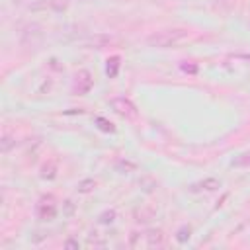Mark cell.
<instances>
[{"label": "cell", "instance_id": "6da1fadb", "mask_svg": "<svg viewBox=\"0 0 250 250\" xmlns=\"http://www.w3.org/2000/svg\"><path fill=\"white\" fill-rule=\"evenodd\" d=\"M188 35H189V29L186 27H166L150 33L146 37V43L154 49H172V47H178L184 39H188Z\"/></svg>", "mask_w": 250, "mask_h": 250}, {"label": "cell", "instance_id": "7a4b0ae2", "mask_svg": "<svg viewBox=\"0 0 250 250\" xmlns=\"http://www.w3.org/2000/svg\"><path fill=\"white\" fill-rule=\"evenodd\" d=\"M109 105H111V109H113L117 115H121V117H125V119H135V117H137V107H135V104H133L129 98H125V96L111 98V100H109Z\"/></svg>", "mask_w": 250, "mask_h": 250}, {"label": "cell", "instance_id": "3957f363", "mask_svg": "<svg viewBox=\"0 0 250 250\" xmlns=\"http://www.w3.org/2000/svg\"><path fill=\"white\" fill-rule=\"evenodd\" d=\"M53 195H45L39 199L37 203V209H35V215L41 219V221H53L55 215H57V205L53 203Z\"/></svg>", "mask_w": 250, "mask_h": 250}, {"label": "cell", "instance_id": "277c9868", "mask_svg": "<svg viewBox=\"0 0 250 250\" xmlns=\"http://www.w3.org/2000/svg\"><path fill=\"white\" fill-rule=\"evenodd\" d=\"M92 84H94V80H92L90 72H88V70H80V72L76 74V78H74V94L82 96V94L90 92Z\"/></svg>", "mask_w": 250, "mask_h": 250}, {"label": "cell", "instance_id": "5b68a950", "mask_svg": "<svg viewBox=\"0 0 250 250\" xmlns=\"http://www.w3.org/2000/svg\"><path fill=\"white\" fill-rule=\"evenodd\" d=\"M217 188H221V182L217 178H205L201 182H195L189 186L191 191H215Z\"/></svg>", "mask_w": 250, "mask_h": 250}, {"label": "cell", "instance_id": "8992f818", "mask_svg": "<svg viewBox=\"0 0 250 250\" xmlns=\"http://www.w3.org/2000/svg\"><path fill=\"white\" fill-rule=\"evenodd\" d=\"M145 242L148 248H158L164 244V232L160 229H150L145 232Z\"/></svg>", "mask_w": 250, "mask_h": 250}, {"label": "cell", "instance_id": "52a82bcc", "mask_svg": "<svg viewBox=\"0 0 250 250\" xmlns=\"http://www.w3.org/2000/svg\"><path fill=\"white\" fill-rule=\"evenodd\" d=\"M33 37H39V39L43 37L41 27H39L37 23H31V25H27V27H25L23 37H21V43H23V45H29V43H31V47H33V45H35V43H33Z\"/></svg>", "mask_w": 250, "mask_h": 250}, {"label": "cell", "instance_id": "ba28073f", "mask_svg": "<svg viewBox=\"0 0 250 250\" xmlns=\"http://www.w3.org/2000/svg\"><path fill=\"white\" fill-rule=\"evenodd\" d=\"M121 59L117 57V55H113V57H109L107 59V66H105V74L109 76V78H115L117 76V72H119V66H121V62H119Z\"/></svg>", "mask_w": 250, "mask_h": 250}, {"label": "cell", "instance_id": "9c48e42d", "mask_svg": "<svg viewBox=\"0 0 250 250\" xmlns=\"http://www.w3.org/2000/svg\"><path fill=\"white\" fill-rule=\"evenodd\" d=\"M86 244H88V246H94V248H104V246H107V240H105L104 236H100V232L92 230V232L88 234Z\"/></svg>", "mask_w": 250, "mask_h": 250}, {"label": "cell", "instance_id": "30bf717a", "mask_svg": "<svg viewBox=\"0 0 250 250\" xmlns=\"http://www.w3.org/2000/svg\"><path fill=\"white\" fill-rule=\"evenodd\" d=\"M232 168H250V150L240 152L238 156H234V160L230 162Z\"/></svg>", "mask_w": 250, "mask_h": 250}, {"label": "cell", "instance_id": "8fae6325", "mask_svg": "<svg viewBox=\"0 0 250 250\" xmlns=\"http://www.w3.org/2000/svg\"><path fill=\"white\" fill-rule=\"evenodd\" d=\"M14 146H16V137H12V135L4 133V135H2V139H0V150H2V154H8Z\"/></svg>", "mask_w": 250, "mask_h": 250}, {"label": "cell", "instance_id": "7c38bea8", "mask_svg": "<svg viewBox=\"0 0 250 250\" xmlns=\"http://www.w3.org/2000/svg\"><path fill=\"white\" fill-rule=\"evenodd\" d=\"M57 176V164L55 162H47L41 166V178L43 180H53Z\"/></svg>", "mask_w": 250, "mask_h": 250}, {"label": "cell", "instance_id": "4fadbf2b", "mask_svg": "<svg viewBox=\"0 0 250 250\" xmlns=\"http://www.w3.org/2000/svg\"><path fill=\"white\" fill-rule=\"evenodd\" d=\"M94 188H96V180H94V178H86V180L78 182L76 191H78V193H90V191H94Z\"/></svg>", "mask_w": 250, "mask_h": 250}, {"label": "cell", "instance_id": "5bb4252c", "mask_svg": "<svg viewBox=\"0 0 250 250\" xmlns=\"http://www.w3.org/2000/svg\"><path fill=\"white\" fill-rule=\"evenodd\" d=\"M152 215H154L152 209H141V207L135 209V221L137 223H146V221L152 219Z\"/></svg>", "mask_w": 250, "mask_h": 250}, {"label": "cell", "instance_id": "9a60e30c", "mask_svg": "<svg viewBox=\"0 0 250 250\" xmlns=\"http://www.w3.org/2000/svg\"><path fill=\"white\" fill-rule=\"evenodd\" d=\"M189 236H191V227H188V225H182V227L176 230V240H178L180 244H186V242L189 240Z\"/></svg>", "mask_w": 250, "mask_h": 250}, {"label": "cell", "instance_id": "2e32d148", "mask_svg": "<svg viewBox=\"0 0 250 250\" xmlns=\"http://www.w3.org/2000/svg\"><path fill=\"white\" fill-rule=\"evenodd\" d=\"M115 219H117V211H115V209H105V211L100 213V217H98V221H100L102 225H111Z\"/></svg>", "mask_w": 250, "mask_h": 250}, {"label": "cell", "instance_id": "e0dca14e", "mask_svg": "<svg viewBox=\"0 0 250 250\" xmlns=\"http://www.w3.org/2000/svg\"><path fill=\"white\" fill-rule=\"evenodd\" d=\"M72 0H47V4L55 10V12H64L68 6H70Z\"/></svg>", "mask_w": 250, "mask_h": 250}, {"label": "cell", "instance_id": "ac0fdd59", "mask_svg": "<svg viewBox=\"0 0 250 250\" xmlns=\"http://www.w3.org/2000/svg\"><path fill=\"white\" fill-rule=\"evenodd\" d=\"M139 186H141L145 191H152V189H154L158 184H156V180H152L150 176H143V178L139 180Z\"/></svg>", "mask_w": 250, "mask_h": 250}, {"label": "cell", "instance_id": "d6986e66", "mask_svg": "<svg viewBox=\"0 0 250 250\" xmlns=\"http://www.w3.org/2000/svg\"><path fill=\"white\" fill-rule=\"evenodd\" d=\"M109 41H111V39H109L107 35H96V37L90 41V45H94L96 49H104V47H105Z\"/></svg>", "mask_w": 250, "mask_h": 250}, {"label": "cell", "instance_id": "ffe728a7", "mask_svg": "<svg viewBox=\"0 0 250 250\" xmlns=\"http://www.w3.org/2000/svg\"><path fill=\"white\" fill-rule=\"evenodd\" d=\"M96 123H98V127H100L102 131H105V133H113V131H115L113 123L107 121V119H104V117H96Z\"/></svg>", "mask_w": 250, "mask_h": 250}, {"label": "cell", "instance_id": "44dd1931", "mask_svg": "<svg viewBox=\"0 0 250 250\" xmlns=\"http://www.w3.org/2000/svg\"><path fill=\"white\" fill-rule=\"evenodd\" d=\"M182 70H184V72H189V74H195V72H197V66H195V64H186V62H182Z\"/></svg>", "mask_w": 250, "mask_h": 250}, {"label": "cell", "instance_id": "7402d4cb", "mask_svg": "<svg viewBox=\"0 0 250 250\" xmlns=\"http://www.w3.org/2000/svg\"><path fill=\"white\" fill-rule=\"evenodd\" d=\"M115 166H117V168H119V166H123V168H129V170H135V168H137L133 162H127V160H117V164H115Z\"/></svg>", "mask_w": 250, "mask_h": 250}, {"label": "cell", "instance_id": "603a6c76", "mask_svg": "<svg viewBox=\"0 0 250 250\" xmlns=\"http://www.w3.org/2000/svg\"><path fill=\"white\" fill-rule=\"evenodd\" d=\"M64 246H66V248H78V242H76V240H66Z\"/></svg>", "mask_w": 250, "mask_h": 250}, {"label": "cell", "instance_id": "cb8c5ba5", "mask_svg": "<svg viewBox=\"0 0 250 250\" xmlns=\"http://www.w3.org/2000/svg\"><path fill=\"white\" fill-rule=\"evenodd\" d=\"M248 23H250V21H248Z\"/></svg>", "mask_w": 250, "mask_h": 250}]
</instances>
